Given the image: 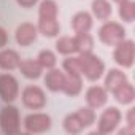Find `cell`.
Wrapping results in <instances>:
<instances>
[{"mask_svg": "<svg viewBox=\"0 0 135 135\" xmlns=\"http://www.w3.org/2000/svg\"><path fill=\"white\" fill-rule=\"evenodd\" d=\"M78 60H80L81 75H84L89 81H97L99 78H102L105 72V64L99 56L92 52H83L78 56Z\"/></svg>", "mask_w": 135, "mask_h": 135, "instance_id": "obj_1", "label": "cell"}, {"mask_svg": "<svg viewBox=\"0 0 135 135\" xmlns=\"http://www.w3.org/2000/svg\"><path fill=\"white\" fill-rule=\"evenodd\" d=\"M0 127L7 135H16L21 130L19 110L15 105H5L0 110Z\"/></svg>", "mask_w": 135, "mask_h": 135, "instance_id": "obj_2", "label": "cell"}, {"mask_svg": "<svg viewBox=\"0 0 135 135\" xmlns=\"http://www.w3.org/2000/svg\"><path fill=\"white\" fill-rule=\"evenodd\" d=\"M99 38L102 43H105L108 46H116L118 43L126 40V29L119 22H114V21L105 22L99 29Z\"/></svg>", "mask_w": 135, "mask_h": 135, "instance_id": "obj_3", "label": "cell"}, {"mask_svg": "<svg viewBox=\"0 0 135 135\" xmlns=\"http://www.w3.org/2000/svg\"><path fill=\"white\" fill-rule=\"evenodd\" d=\"M113 57H114V62L119 64L121 67H132L133 64V59H135V45L132 40H122L121 43L116 45V49L113 52Z\"/></svg>", "mask_w": 135, "mask_h": 135, "instance_id": "obj_4", "label": "cell"}, {"mask_svg": "<svg viewBox=\"0 0 135 135\" xmlns=\"http://www.w3.org/2000/svg\"><path fill=\"white\" fill-rule=\"evenodd\" d=\"M22 103L30 110H41L46 105V94L38 86H27L22 91Z\"/></svg>", "mask_w": 135, "mask_h": 135, "instance_id": "obj_5", "label": "cell"}, {"mask_svg": "<svg viewBox=\"0 0 135 135\" xmlns=\"http://www.w3.org/2000/svg\"><path fill=\"white\" fill-rule=\"evenodd\" d=\"M18 95H19L18 80L10 73H2L0 75V97H2V100L11 103L18 99Z\"/></svg>", "mask_w": 135, "mask_h": 135, "instance_id": "obj_6", "label": "cell"}, {"mask_svg": "<svg viewBox=\"0 0 135 135\" xmlns=\"http://www.w3.org/2000/svg\"><path fill=\"white\" fill-rule=\"evenodd\" d=\"M121 111L116 107H108L99 118V133H111L121 122Z\"/></svg>", "mask_w": 135, "mask_h": 135, "instance_id": "obj_7", "label": "cell"}, {"mask_svg": "<svg viewBox=\"0 0 135 135\" xmlns=\"http://www.w3.org/2000/svg\"><path fill=\"white\" fill-rule=\"evenodd\" d=\"M24 127L29 133H41L49 130L51 127V116L46 113H32L27 114L24 119Z\"/></svg>", "mask_w": 135, "mask_h": 135, "instance_id": "obj_8", "label": "cell"}, {"mask_svg": "<svg viewBox=\"0 0 135 135\" xmlns=\"http://www.w3.org/2000/svg\"><path fill=\"white\" fill-rule=\"evenodd\" d=\"M38 30L32 22H22L16 27L15 32V40L19 46H30L37 40Z\"/></svg>", "mask_w": 135, "mask_h": 135, "instance_id": "obj_9", "label": "cell"}, {"mask_svg": "<svg viewBox=\"0 0 135 135\" xmlns=\"http://www.w3.org/2000/svg\"><path fill=\"white\" fill-rule=\"evenodd\" d=\"M67 83V75L57 69H49V72L45 76V84L52 92H62Z\"/></svg>", "mask_w": 135, "mask_h": 135, "instance_id": "obj_10", "label": "cell"}, {"mask_svg": "<svg viewBox=\"0 0 135 135\" xmlns=\"http://www.w3.org/2000/svg\"><path fill=\"white\" fill-rule=\"evenodd\" d=\"M108 100V94L107 89L102 86H91L86 91V102L91 108H100L107 103Z\"/></svg>", "mask_w": 135, "mask_h": 135, "instance_id": "obj_11", "label": "cell"}, {"mask_svg": "<svg viewBox=\"0 0 135 135\" xmlns=\"http://www.w3.org/2000/svg\"><path fill=\"white\" fill-rule=\"evenodd\" d=\"M70 26H72V29H73L75 33L89 32L91 27H92V16L88 11H78L76 15H73Z\"/></svg>", "mask_w": 135, "mask_h": 135, "instance_id": "obj_12", "label": "cell"}, {"mask_svg": "<svg viewBox=\"0 0 135 135\" xmlns=\"http://www.w3.org/2000/svg\"><path fill=\"white\" fill-rule=\"evenodd\" d=\"M113 95H114V99H116L119 103L129 105V103H132L133 99H135V89H133L132 83L124 81V83H121V84L113 91Z\"/></svg>", "mask_w": 135, "mask_h": 135, "instance_id": "obj_13", "label": "cell"}, {"mask_svg": "<svg viewBox=\"0 0 135 135\" xmlns=\"http://www.w3.org/2000/svg\"><path fill=\"white\" fill-rule=\"evenodd\" d=\"M21 62L19 54L15 49H2L0 51V69L3 70H15Z\"/></svg>", "mask_w": 135, "mask_h": 135, "instance_id": "obj_14", "label": "cell"}, {"mask_svg": "<svg viewBox=\"0 0 135 135\" xmlns=\"http://www.w3.org/2000/svg\"><path fill=\"white\" fill-rule=\"evenodd\" d=\"M18 69L21 70V73L29 78V80H37L41 76V65L37 62V60H32V59H26V60H21Z\"/></svg>", "mask_w": 135, "mask_h": 135, "instance_id": "obj_15", "label": "cell"}, {"mask_svg": "<svg viewBox=\"0 0 135 135\" xmlns=\"http://www.w3.org/2000/svg\"><path fill=\"white\" fill-rule=\"evenodd\" d=\"M37 30L48 37V38H52V37H57L59 32H60V24L57 22V19H38V26H37Z\"/></svg>", "mask_w": 135, "mask_h": 135, "instance_id": "obj_16", "label": "cell"}, {"mask_svg": "<svg viewBox=\"0 0 135 135\" xmlns=\"http://www.w3.org/2000/svg\"><path fill=\"white\" fill-rule=\"evenodd\" d=\"M124 81H127V75H126L124 72L118 70V69H111V70L107 73V76H105V89L110 91V92H113V91H114L121 83H124Z\"/></svg>", "mask_w": 135, "mask_h": 135, "instance_id": "obj_17", "label": "cell"}, {"mask_svg": "<svg viewBox=\"0 0 135 135\" xmlns=\"http://www.w3.org/2000/svg\"><path fill=\"white\" fill-rule=\"evenodd\" d=\"M92 13H94V16L97 19L105 21L113 13L111 3L108 2V0H92Z\"/></svg>", "mask_w": 135, "mask_h": 135, "instance_id": "obj_18", "label": "cell"}, {"mask_svg": "<svg viewBox=\"0 0 135 135\" xmlns=\"http://www.w3.org/2000/svg\"><path fill=\"white\" fill-rule=\"evenodd\" d=\"M75 40V46H76V52L83 54V52H92L94 48V38L89 32L84 33H76V37H73Z\"/></svg>", "mask_w": 135, "mask_h": 135, "instance_id": "obj_19", "label": "cell"}, {"mask_svg": "<svg viewBox=\"0 0 135 135\" xmlns=\"http://www.w3.org/2000/svg\"><path fill=\"white\" fill-rule=\"evenodd\" d=\"M81 89H83L81 75H67V83H65V88L62 92H65L70 97H75L81 92Z\"/></svg>", "mask_w": 135, "mask_h": 135, "instance_id": "obj_20", "label": "cell"}, {"mask_svg": "<svg viewBox=\"0 0 135 135\" xmlns=\"http://www.w3.org/2000/svg\"><path fill=\"white\" fill-rule=\"evenodd\" d=\"M57 5L54 0H43L38 8L40 19H57Z\"/></svg>", "mask_w": 135, "mask_h": 135, "instance_id": "obj_21", "label": "cell"}, {"mask_svg": "<svg viewBox=\"0 0 135 135\" xmlns=\"http://www.w3.org/2000/svg\"><path fill=\"white\" fill-rule=\"evenodd\" d=\"M64 129L69 133H80L84 129V126H83L78 113H70V114L65 116V119H64Z\"/></svg>", "mask_w": 135, "mask_h": 135, "instance_id": "obj_22", "label": "cell"}, {"mask_svg": "<svg viewBox=\"0 0 135 135\" xmlns=\"http://www.w3.org/2000/svg\"><path fill=\"white\" fill-rule=\"evenodd\" d=\"M56 49H57V52L65 54V56L73 54V52H76L75 40H73L72 37H60V38H57V41H56Z\"/></svg>", "mask_w": 135, "mask_h": 135, "instance_id": "obj_23", "label": "cell"}, {"mask_svg": "<svg viewBox=\"0 0 135 135\" xmlns=\"http://www.w3.org/2000/svg\"><path fill=\"white\" fill-rule=\"evenodd\" d=\"M119 16L126 22H132L135 18V3L132 0H122L119 2Z\"/></svg>", "mask_w": 135, "mask_h": 135, "instance_id": "obj_24", "label": "cell"}, {"mask_svg": "<svg viewBox=\"0 0 135 135\" xmlns=\"http://www.w3.org/2000/svg\"><path fill=\"white\" fill-rule=\"evenodd\" d=\"M37 62L41 65V69L49 70V69H54V65H56L57 59H56V54H54L52 51H49V49H43V51L38 52Z\"/></svg>", "mask_w": 135, "mask_h": 135, "instance_id": "obj_25", "label": "cell"}, {"mask_svg": "<svg viewBox=\"0 0 135 135\" xmlns=\"http://www.w3.org/2000/svg\"><path fill=\"white\" fill-rule=\"evenodd\" d=\"M76 113H78V116H80V119H81V122H83L84 127H89V126H92V124L95 122L94 108H91V107H83V108H80Z\"/></svg>", "mask_w": 135, "mask_h": 135, "instance_id": "obj_26", "label": "cell"}, {"mask_svg": "<svg viewBox=\"0 0 135 135\" xmlns=\"http://www.w3.org/2000/svg\"><path fill=\"white\" fill-rule=\"evenodd\" d=\"M64 70L67 72V75H81L78 57H69V59H65L64 60Z\"/></svg>", "mask_w": 135, "mask_h": 135, "instance_id": "obj_27", "label": "cell"}, {"mask_svg": "<svg viewBox=\"0 0 135 135\" xmlns=\"http://www.w3.org/2000/svg\"><path fill=\"white\" fill-rule=\"evenodd\" d=\"M127 127L135 129V108H130L127 111Z\"/></svg>", "mask_w": 135, "mask_h": 135, "instance_id": "obj_28", "label": "cell"}, {"mask_svg": "<svg viewBox=\"0 0 135 135\" xmlns=\"http://www.w3.org/2000/svg\"><path fill=\"white\" fill-rule=\"evenodd\" d=\"M7 41H8V33H7V30L3 27H0V48L5 46Z\"/></svg>", "mask_w": 135, "mask_h": 135, "instance_id": "obj_29", "label": "cell"}, {"mask_svg": "<svg viewBox=\"0 0 135 135\" xmlns=\"http://www.w3.org/2000/svg\"><path fill=\"white\" fill-rule=\"evenodd\" d=\"M16 2L22 7V8H30V7H33L38 0H16Z\"/></svg>", "mask_w": 135, "mask_h": 135, "instance_id": "obj_30", "label": "cell"}, {"mask_svg": "<svg viewBox=\"0 0 135 135\" xmlns=\"http://www.w3.org/2000/svg\"><path fill=\"white\" fill-rule=\"evenodd\" d=\"M114 2H118V3H119V2H122V0H114Z\"/></svg>", "mask_w": 135, "mask_h": 135, "instance_id": "obj_31", "label": "cell"}]
</instances>
